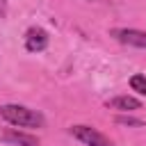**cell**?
Instances as JSON below:
<instances>
[{
    "label": "cell",
    "instance_id": "6da1fadb",
    "mask_svg": "<svg viewBox=\"0 0 146 146\" xmlns=\"http://www.w3.org/2000/svg\"><path fill=\"white\" fill-rule=\"evenodd\" d=\"M0 116L9 125H16V128H43V123H46L41 112L30 110L25 105H16V103L0 105Z\"/></svg>",
    "mask_w": 146,
    "mask_h": 146
},
{
    "label": "cell",
    "instance_id": "52a82bcc",
    "mask_svg": "<svg viewBox=\"0 0 146 146\" xmlns=\"http://www.w3.org/2000/svg\"><path fill=\"white\" fill-rule=\"evenodd\" d=\"M130 89L137 91L139 96H146V75H141V73L132 75L130 78Z\"/></svg>",
    "mask_w": 146,
    "mask_h": 146
},
{
    "label": "cell",
    "instance_id": "8992f818",
    "mask_svg": "<svg viewBox=\"0 0 146 146\" xmlns=\"http://www.w3.org/2000/svg\"><path fill=\"white\" fill-rule=\"evenodd\" d=\"M105 105H107L110 110H119V112H135V110L141 107V100L125 94V96H114V98H110Z\"/></svg>",
    "mask_w": 146,
    "mask_h": 146
},
{
    "label": "cell",
    "instance_id": "277c9868",
    "mask_svg": "<svg viewBox=\"0 0 146 146\" xmlns=\"http://www.w3.org/2000/svg\"><path fill=\"white\" fill-rule=\"evenodd\" d=\"M25 48L30 52H41L48 48V32L43 27H30L25 32Z\"/></svg>",
    "mask_w": 146,
    "mask_h": 146
},
{
    "label": "cell",
    "instance_id": "30bf717a",
    "mask_svg": "<svg viewBox=\"0 0 146 146\" xmlns=\"http://www.w3.org/2000/svg\"><path fill=\"white\" fill-rule=\"evenodd\" d=\"M91 2H94V0H91Z\"/></svg>",
    "mask_w": 146,
    "mask_h": 146
},
{
    "label": "cell",
    "instance_id": "ba28073f",
    "mask_svg": "<svg viewBox=\"0 0 146 146\" xmlns=\"http://www.w3.org/2000/svg\"><path fill=\"white\" fill-rule=\"evenodd\" d=\"M116 123L119 125H135V128H141L144 121L141 119H135V116H116Z\"/></svg>",
    "mask_w": 146,
    "mask_h": 146
},
{
    "label": "cell",
    "instance_id": "9c48e42d",
    "mask_svg": "<svg viewBox=\"0 0 146 146\" xmlns=\"http://www.w3.org/2000/svg\"><path fill=\"white\" fill-rule=\"evenodd\" d=\"M7 9H9V0H0V18L7 16Z\"/></svg>",
    "mask_w": 146,
    "mask_h": 146
},
{
    "label": "cell",
    "instance_id": "5b68a950",
    "mask_svg": "<svg viewBox=\"0 0 146 146\" xmlns=\"http://www.w3.org/2000/svg\"><path fill=\"white\" fill-rule=\"evenodd\" d=\"M0 139H2V141H7V144H14V146H39V139H36L34 135L23 132V130H18L16 125H14V128H9Z\"/></svg>",
    "mask_w": 146,
    "mask_h": 146
},
{
    "label": "cell",
    "instance_id": "3957f363",
    "mask_svg": "<svg viewBox=\"0 0 146 146\" xmlns=\"http://www.w3.org/2000/svg\"><path fill=\"white\" fill-rule=\"evenodd\" d=\"M110 34H112L119 43H125V46L144 48V50H146V32H144V30H137V27H114Z\"/></svg>",
    "mask_w": 146,
    "mask_h": 146
},
{
    "label": "cell",
    "instance_id": "7a4b0ae2",
    "mask_svg": "<svg viewBox=\"0 0 146 146\" xmlns=\"http://www.w3.org/2000/svg\"><path fill=\"white\" fill-rule=\"evenodd\" d=\"M71 135L78 141H82L84 146H112V141L103 132H98L96 128H91V125H82V123L71 125Z\"/></svg>",
    "mask_w": 146,
    "mask_h": 146
}]
</instances>
